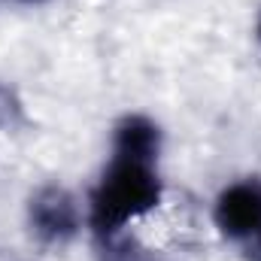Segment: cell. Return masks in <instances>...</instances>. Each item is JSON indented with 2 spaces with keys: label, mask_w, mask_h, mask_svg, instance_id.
Here are the masks:
<instances>
[{
  "label": "cell",
  "mask_w": 261,
  "mask_h": 261,
  "mask_svg": "<svg viewBox=\"0 0 261 261\" xmlns=\"http://www.w3.org/2000/svg\"><path fill=\"white\" fill-rule=\"evenodd\" d=\"M161 200L164 179L158 173V164H140L110 155V164L100 170L85 200V225L103 243L119 237L128 225L155 213Z\"/></svg>",
  "instance_id": "obj_1"
},
{
  "label": "cell",
  "mask_w": 261,
  "mask_h": 261,
  "mask_svg": "<svg viewBox=\"0 0 261 261\" xmlns=\"http://www.w3.org/2000/svg\"><path fill=\"white\" fill-rule=\"evenodd\" d=\"M24 222L31 237L40 246L49 249H64L70 246L82 225H85V206L61 182H46L37 192H31L24 206Z\"/></svg>",
  "instance_id": "obj_2"
},
{
  "label": "cell",
  "mask_w": 261,
  "mask_h": 261,
  "mask_svg": "<svg viewBox=\"0 0 261 261\" xmlns=\"http://www.w3.org/2000/svg\"><path fill=\"white\" fill-rule=\"evenodd\" d=\"M213 225L231 243H252L261 234V176H240L213 200Z\"/></svg>",
  "instance_id": "obj_3"
},
{
  "label": "cell",
  "mask_w": 261,
  "mask_h": 261,
  "mask_svg": "<svg viewBox=\"0 0 261 261\" xmlns=\"http://www.w3.org/2000/svg\"><path fill=\"white\" fill-rule=\"evenodd\" d=\"M164 152V130L149 113H125L110 137V155L140 164H158Z\"/></svg>",
  "instance_id": "obj_4"
},
{
  "label": "cell",
  "mask_w": 261,
  "mask_h": 261,
  "mask_svg": "<svg viewBox=\"0 0 261 261\" xmlns=\"http://www.w3.org/2000/svg\"><path fill=\"white\" fill-rule=\"evenodd\" d=\"M24 122V107L18 100V94L0 82V130H12Z\"/></svg>",
  "instance_id": "obj_5"
},
{
  "label": "cell",
  "mask_w": 261,
  "mask_h": 261,
  "mask_svg": "<svg viewBox=\"0 0 261 261\" xmlns=\"http://www.w3.org/2000/svg\"><path fill=\"white\" fill-rule=\"evenodd\" d=\"M103 246L110 249V261H161L152 249H143L140 243H128V240H122V234L119 237H113V240H103Z\"/></svg>",
  "instance_id": "obj_6"
},
{
  "label": "cell",
  "mask_w": 261,
  "mask_h": 261,
  "mask_svg": "<svg viewBox=\"0 0 261 261\" xmlns=\"http://www.w3.org/2000/svg\"><path fill=\"white\" fill-rule=\"evenodd\" d=\"M255 40L261 43V9H258V18H255Z\"/></svg>",
  "instance_id": "obj_7"
},
{
  "label": "cell",
  "mask_w": 261,
  "mask_h": 261,
  "mask_svg": "<svg viewBox=\"0 0 261 261\" xmlns=\"http://www.w3.org/2000/svg\"><path fill=\"white\" fill-rule=\"evenodd\" d=\"M15 3H24V6H40V3H49V0H15Z\"/></svg>",
  "instance_id": "obj_8"
}]
</instances>
